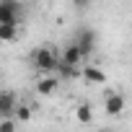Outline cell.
Instances as JSON below:
<instances>
[{
	"label": "cell",
	"instance_id": "6da1fadb",
	"mask_svg": "<svg viewBox=\"0 0 132 132\" xmlns=\"http://www.w3.org/2000/svg\"><path fill=\"white\" fill-rule=\"evenodd\" d=\"M31 60H34V68H36L39 73H52L60 57L54 54V49H49V47H39V49L34 52Z\"/></svg>",
	"mask_w": 132,
	"mask_h": 132
},
{
	"label": "cell",
	"instance_id": "7a4b0ae2",
	"mask_svg": "<svg viewBox=\"0 0 132 132\" xmlns=\"http://www.w3.org/2000/svg\"><path fill=\"white\" fill-rule=\"evenodd\" d=\"M21 3L18 0H0V23H18Z\"/></svg>",
	"mask_w": 132,
	"mask_h": 132
},
{
	"label": "cell",
	"instance_id": "3957f363",
	"mask_svg": "<svg viewBox=\"0 0 132 132\" xmlns=\"http://www.w3.org/2000/svg\"><path fill=\"white\" fill-rule=\"evenodd\" d=\"M75 44H78L80 54L88 57V54H93V49H96V34H93L91 29H78V34H75Z\"/></svg>",
	"mask_w": 132,
	"mask_h": 132
},
{
	"label": "cell",
	"instance_id": "277c9868",
	"mask_svg": "<svg viewBox=\"0 0 132 132\" xmlns=\"http://www.w3.org/2000/svg\"><path fill=\"white\" fill-rule=\"evenodd\" d=\"M124 96L122 93H117V91H109L106 93V101H104V111L109 114V117H119L122 111H124Z\"/></svg>",
	"mask_w": 132,
	"mask_h": 132
},
{
	"label": "cell",
	"instance_id": "5b68a950",
	"mask_svg": "<svg viewBox=\"0 0 132 132\" xmlns=\"http://www.w3.org/2000/svg\"><path fill=\"white\" fill-rule=\"evenodd\" d=\"M57 86H60V78H52V75H42L39 80H36V86H34V91L39 93V96H52L54 91H57Z\"/></svg>",
	"mask_w": 132,
	"mask_h": 132
},
{
	"label": "cell",
	"instance_id": "8992f818",
	"mask_svg": "<svg viewBox=\"0 0 132 132\" xmlns=\"http://www.w3.org/2000/svg\"><path fill=\"white\" fill-rule=\"evenodd\" d=\"M80 78H83V80H88V83H93V86H101V83L106 80L104 70H101V68H96V65H86V68H80Z\"/></svg>",
	"mask_w": 132,
	"mask_h": 132
},
{
	"label": "cell",
	"instance_id": "52a82bcc",
	"mask_svg": "<svg viewBox=\"0 0 132 132\" xmlns=\"http://www.w3.org/2000/svg\"><path fill=\"white\" fill-rule=\"evenodd\" d=\"M16 104H18V98H16V93H13V91H0V117L13 114Z\"/></svg>",
	"mask_w": 132,
	"mask_h": 132
},
{
	"label": "cell",
	"instance_id": "ba28073f",
	"mask_svg": "<svg viewBox=\"0 0 132 132\" xmlns=\"http://www.w3.org/2000/svg\"><path fill=\"white\" fill-rule=\"evenodd\" d=\"M80 68L83 65H70L65 60H57V65H54V70H57L60 78H80Z\"/></svg>",
	"mask_w": 132,
	"mask_h": 132
},
{
	"label": "cell",
	"instance_id": "9c48e42d",
	"mask_svg": "<svg viewBox=\"0 0 132 132\" xmlns=\"http://www.w3.org/2000/svg\"><path fill=\"white\" fill-rule=\"evenodd\" d=\"M60 60H65V62H70V65H80L86 57L80 54V49H78V44L73 42V44H68V47H62V57Z\"/></svg>",
	"mask_w": 132,
	"mask_h": 132
},
{
	"label": "cell",
	"instance_id": "30bf717a",
	"mask_svg": "<svg viewBox=\"0 0 132 132\" xmlns=\"http://www.w3.org/2000/svg\"><path fill=\"white\" fill-rule=\"evenodd\" d=\"M18 36V23H0V42H13Z\"/></svg>",
	"mask_w": 132,
	"mask_h": 132
},
{
	"label": "cell",
	"instance_id": "8fae6325",
	"mask_svg": "<svg viewBox=\"0 0 132 132\" xmlns=\"http://www.w3.org/2000/svg\"><path fill=\"white\" fill-rule=\"evenodd\" d=\"M75 114H78V122H80V124H91V119H93V109H91V104H78Z\"/></svg>",
	"mask_w": 132,
	"mask_h": 132
},
{
	"label": "cell",
	"instance_id": "7c38bea8",
	"mask_svg": "<svg viewBox=\"0 0 132 132\" xmlns=\"http://www.w3.org/2000/svg\"><path fill=\"white\" fill-rule=\"evenodd\" d=\"M13 117H16L18 122H29V119H31V106H26V104H16Z\"/></svg>",
	"mask_w": 132,
	"mask_h": 132
},
{
	"label": "cell",
	"instance_id": "4fadbf2b",
	"mask_svg": "<svg viewBox=\"0 0 132 132\" xmlns=\"http://www.w3.org/2000/svg\"><path fill=\"white\" fill-rule=\"evenodd\" d=\"M16 124H18V119H16L13 114L0 117V132H11V129H16Z\"/></svg>",
	"mask_w": 132,
	"mask_h": 132
},
{
	"label": "cell",
	"instance_id": "5bb4252c",
	"mask_svg": "<svg viewBox=\"0 0 132 132\" xmlns=\"http://www.w3.org/2000/svg\"><path fill=\"white\" fill-rule=\"evenodd\" d=\"M70 3H73V5H78V8H88L91 0H70Z\"/></svg>",
	"mask_w": 132,
	"mask_h": 132
}]
</instances>
